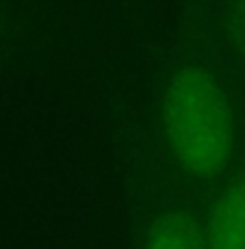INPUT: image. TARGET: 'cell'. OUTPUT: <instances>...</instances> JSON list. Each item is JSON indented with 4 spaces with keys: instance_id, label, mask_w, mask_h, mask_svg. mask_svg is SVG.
Here are the masks:
<instances>
[{
    "instance_id": "6da1fadb",
    "label": "cell",
    "mask_w": 245,
    "mask_h": 249,
    "mask_svg": "<svg viewBox=\"0 0 245 249\" xmlns=\"http://www.w3.org/2000/svg\"><path fill=\"white\" fill-rule=\"evenodd\" d=\"M163 132L174 160L185 174L213 180L234 152V115L230 100L210 71L182 68L163 93Z\"/></svg>"
},
{
    "instance_id": "7a4b0ae2",
    "label": "cell",
    "mask_w": 245,
    "mask_h": 249,
    "mask_svg": "<svg viewBox=\"0 0 245 249\" xmlns=\"http://www.w3.org/2000/svg\"><path fill=\"white\" fill-rule=\"evenodd\" d=\"M204 232L208 249H245V178L217 195Z\"/></svg>"
},
{
    "instance_id": "3957f363",
    "label": "cell",
    "mask_w": 245,
    "mask_h": 249,
    "mask_svg": "<svg viewBox=\"0 0 245 249\" xmlns=\"http://www.w3.org/2000/svg\"><path fill=\"white\" fill-rule=\"evenodd\" d=\"M146 249H208L204 226L189 210L170 208L150 223Z\"/></svg>"
}]
</instances>
